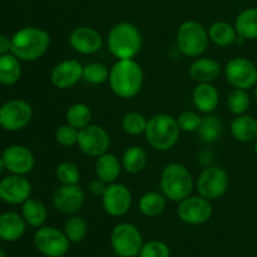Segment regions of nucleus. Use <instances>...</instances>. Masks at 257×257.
I'll return each mask as SVG.
<instances>
[{
  "label": "nucleus",
  "mask_w": 257,
  "mask_h": 257,
  "mask_svg": "<svg viewBox=\"0 0 257 257\" xmlns=\"http://www.w3.org/2000/svg\"><path fill=\"white\" fill-rule=\"evenodd\" d=\"M228 175L222 167L218 166H207L198 175L196 181V190L198 195L207 198L208 201H216L227 192Z\"/></svg>",
  "instance_id": "nucleus-8"
},
{
  "label": "nucleus",
  "mask_w": 257,
  "mask_h": 257,
  "mask_svg": "<svg viewBox=\"0 0 257 257\" xmlns=\"http://www.w3.org/2000/svg\"><path fill=\"white\" fill-rule=\"evenodd\" d=\"M55 176L62 185H78L80 181L79 168L72 162L59 163L55 170Z\"/></svg>",
  "instance_id": "nucleus-37"
},
{
  "label": "nucleus",
  "mask_w": 257,
  "mask_h": 257,
  "mask_svg": "<svg viewBox=\"0 0 257 257\" xmlns=\"http://www.w3.org/2000/svg\"><path fill=\"white\" fill-rule=\"evenodd\" d=\"M255 152H256V155H257V138L255 140Z\"/></svg>",
  "instance_id": "nucleus-46"
},
{
  "label": "nucleus",
  "mask_w": 257,
  "mask_h": 257,
  "mask_svg": "<svg viewBox=\"0 0 257 257\" xmlns=\"http://www.w3.org/2000/svg\"><path fill=\"white\" fill-rule=\"evenodd\" d=\"M0 257H7V252L3 248H0Z\"/></svg>",
  "instance_id": "nucleus-44"
},
{
  "label": "nucleus",
  "mask_w": 257,
  "mask_h": 257,
  "mask_svg": "<svg viewBox=\"0 0 257 257\" xmlns=\"http://www.w3.org/2000/svg\"><path fill=\"white\" fill-rule=\"evenodd\" d=\"M64 233L70 243H79L88 233V222L80 216L72 215L64 223Z\"/></svg>",
  "instance_id": "nucleus-33"
},
{
  "label": "nucleus",
  "mask_w": 257,
  "mask_h": 257,
  "mask_svg": "<svg viewBox=\"0 0 257 257\" xmlns=\"http://www.w3.org/2000/svg\"><path fill=\"white\" fill-rule=\"evenodd\" d=\"M208 42V32L196 20L183 22L176 33V44L178 50L188 58L201 57L207 49Z\"/></svg>",
  "instance_id": "nucleus-6"
},
{
  "label": "nucleus",
  "mask_w": 257,
  "mask_h": 257,
  "mask_svg": "<svg viewBox=\"0 0 257 257\" xmlns=\"http://www.w3.org/2000/svg\"><path fill=\"white\" fill-rule=\"evenodd\" d=\"M145 73L135 59H118L109 69V88L115 97L132 99L141 92Z\"/></svg>",
  "instance_id": "nucleus-1"
},
{
  "label": "nucleus",
  "mask_w": 257,
  "mask_h": 257,
  "mask_svg": "<svg viewBox=\"0 0 257 257\" xmlns=\"http://www.w3.org/2000/svg\"><path fill=\"white\" fill-rule=\"evenodd\" d=\"M50 45V35L38 27H24L12 37V52L20 60L34 62L47 53Z\"/></svg>",
  "instance_id": "nucleus-2"
},
{
  "label": "nucleus",
  "mask_w": 257,
  "mask_h": 257,
  "mask_svg": "<svg viewBox=\"0 0 257 257\" xmlns=\"http://www.w3.org/2000/svg\"><path fill=\"white\" fill-rule=\"evenodd\" d=\"M230 131L232 137L238 142H252L257 138V120L247 114L236 115L231 122Z\"/></svg>",
  "instance_id": "nucleus-24"
},
{
  "label": "nucleus",
  "mask_w": 257,
  "mask_h": 257,
  "mask_svg": "<svg viewBox=\"0 0 257 257\" xmlns=\"http://www.w3.org/2000/svg\"><path fill=\"white\" fill-rule=\"evenodd\" d=\"M255 99H256V103H257V84L255 87Z\"/></svg>",
  "instance_id": "nucleus-45"
},
{
  "label": "nucleus",
  "mask_w": 257,
  "mask_h": 257,
  "mask_svg": "<svg viewBox=\"0 0 257 257\" xmlns=\"http://www.w3.org/2000/svg\"><path fill=\"white\" fill-rule=\"evenodd\" d=\"M84 191L78 185H62L53 193L52 202L62 215H75L84 205Z\"/></svg>",
  "instance_id": "nucleus-16"
},
{
  "label": "nucleus",
  "mask_w": 257,
  "mask_h": 257,
  "mask_svg": "<svg viewBox=\"0 0 257 257\" xmlns=\"http://www.w3.org/2000/svg\"><path fill=\"white\" fill-rule=\"evenodd\" d=\"M223 73L233 88L248 90L257 84V67L247 58H232L226 63Z\"/></svg>",
  "instance_id": "nucleus-11"
},
{
  "label": "nucleus",
  "mask_w": 257,
  "mask_h": 257,
  "mask_svg": "<svg viewBox=\"0 0 257 257\" xmlns=\"http://www.w3.org/2000/svg\"><path fill=\"white\" fill-rule=\"evenodd\" d=\"M77 145L85 156L98 158L108 152V148L110 146V137L102 125L90 123L87 127L79 130Z\"/></svg>",
  "instance_id": "nucleus-12"
},
{
  "label": "nucleus",
  "mask_w": 257,
  "mask_h": 257,
  "mask_svg": "<svg viewBox=\"0 0 257 257\" xmlns=\"http://www.w3.org/2000/svg\"><path fill=\"white\" fill-rule=\"evenodd\" d=\"M132 201L133 198L130 188L117 182L109 183L104 195L102 196L103 210L112 217H122L127 215L132 206Z\"/></svg>",
  "instance_id": "nucleus-14"
},
{
  "label": "nucleus",
  "mask_w": 257,
  "mask_h": 257,
  "mask_svg": "<svg viewBox=\"0 0 257 257\" xmlns=\"http://www.w3.org/2000/svg\"><path fill=\"white\" fill-rule=\"evenodd\" d=\"M213 208L211 201L202 196H188L178 202L177 216L187 225H202L212 217Z\"/></svg>",
  "instance_id": "nucleus-13"
},
{
  "label": "nucleus",
  "mask_w": 257,
  "mask_h": 257,
  "mask_svg": "<svg viewBox=\"0 0 257 257\" xmlns=\"http://www.w3.org/2000/svg\"><path fill=\"white\" fill-rule=\"evenodd\" d=\"M5 167L13 175L25 176L33 171L35 166V158L32 151L22 145L9 146L3 152Z\"/></svg>",
  "instance_id": "nucleus-17"
},
{
  "label": "nucleus",
  "mask_w": 257,
  "mask_h": 257,
  "mask_svg": "<svg viewBox=\"0 0 257 257\" xmlns=\"http://www.w3.org/2000/svg\"><path fill=\"white\" fill-rule=\"evenodd\" d=\"M32 196V183L25 176L9 175L0 180V200L8 205H23Z\"/></svg>",
  "instance_id": "nucleus-15"
},
{
  "label": "nucleus",
  "mask_w": 257,
  "mask_h": 257,
  "mask_svg": "<svg viewBox=\"0 0 257 257\" xmlns=\"http://www.w3.org/2000/svg\"><path fill=\"white\" fill-rule=\"evenodd\" d=\"M107 45L110 54L117 60L135 59L142 48V34L132 23H117L108 33Z\"/></svg>",
  "instance_id": "nucleus-3"
},
{
  "label": "nucleus",
  "mask_w": 257,
  "mask_h": 257,
  "mask_svg": "<svg viewBox=\"0 0 257 257\" xmlns=\"http://www.w3.org/2000/svg\"><path fill=\"white\" fill-rule=\"evenodd\" d=\"M140 257H170L171 251L167 243L162 242L158 240L148 241V242L143 243L142 248H141Z\"/></svg>",
  "instance_id": "nucleus-40"
},
{
  "label": "nucleus",
  "mask_w": 257,
  "mask_h": 257,
  "mask_svg": "<svg viewBox=\"0 0 257 257\" xmlns=\"http://www.w3.org/2000/svg\"><path fill=\"white\" fill-rule=\"evenodd\" d=\"M251 105L250 95L247 90L235 88L227 97V108L232 114H245Z\"/></svg>",
  "instance_id": "nucleus-36"
},
{
  "label": "nucleus",
  "mask_w": 257,
  "mask_h": 257,
  "mask_svg": "<svg viewBox=\"0 0 257 257\" xmlns=\"http://www.w3.org/2000/svg\"><path fill=\"white\" fill-rule=\"evenodd\" d=\"M109 69L100 62H93L83 67V80L93 85H99L108 82Z\"/></svg>",
  "instance_id": "nucleus-34"
},
{
  "label": "nucleus",
  "mask_w": 257,
  "mask_h": 257,
  "mask_svg": "<svg viewBox=\"0 0 257 257\" xmlns=\"http://www.w3.org/2000/svg\"><path fill=\"white\" fill-rule=\"evenodd\" d=\"M78 133H79V130L65 123L57 128L54 138L58 145L63 147H73L78 143Z\"/></svg>",
  "instance_id": "nucleus-38"
},
{
  "label": "nucleus",
  "mask_w": 257,
  "mask_h": 257,
  "mask_svg": "<svg viewBox=\"0 0 257 257\" xmlns=\"http://www.w3.org/2000/svg\"><path fill=\"white\" fill-rule=\"evenodd\" d=\"M147 123L148 119L143 114L138 112H130L123 115L120 125H122V130L127 135L141 136L145 135Z\"/></svg>",
  "instance_id": "nucleus-35"
},
{
  "label": "nucleus",
  "mask_w": 257,
  "mask_h": 257,
  "mask_svg": "<svg viewBox=\"0 0 257 257\" xmlns=\"http://www.w3.org/2000/svg\"><path fill=\"white\" fill-rule=\"evenodd\" d=\"M235 29L243 40L257 39V8H247L236 17Z\"/></svg>",
  "instance_id": "nucleus-25"
},
{
  "label": "nucleus",
  "mask_w": 257,
  "mask_h": 257,
  "mask_svg": "<svg viewBox=\"0 0 257 257\" xmlns=\"http://www.w3.org/2000/svg\"><path fill=\"white\" fill-rule=\"evenodd\" d=\"M5 170H7V167H5L4 160H3V156H0V175H2Z\"/></svg>",
  "instance_id": "nucleus-43"
},
{
  "label": "nucleus",
  "mask_w": 257,
  "mask_h": 257,
  "mask_svg": "<svg viewBox=\"0 0 257 257\" xmlns=\"http://www.w3.org/2000/svg\"><path fill=\"white\" fill-rule=\"evenodd\" d=\"M110 246L118 257H136L143 246L142 233L132 223H118L110 233Z\"/></svg>",
  "instance_id": "nucleus-7"
},
{
  "label": "nucleus",
  "mask_w": 257,
  "mask_h": 257,
  "mask_svg": "<svg viewBox=\"0 0 257 257\" xmlns=\"http://www.w3.org/2000/svg\"><path fill=\"white\" fill-rule=\"evenodd\" d=\"M201 141L206 143H213L221 138L223 133V123L220 117L213 115L212 113L202 117L200 128L197 131Z\"/></svg>",
  "instance_id": "nucleus-31"
},
{
  "label": "nucleus",
  "mask_w": 257,
  "mask_h": 257,
  "mask_svg": "<svg viewBox=\"0 0 257 257\" xmlns=\"http://www.w3.org/2000/svg\"><path fill=\"white\" fill-rule=\"evenodd\" d=\"M120 171H122V162H119V158L113 153L105 152L104 155L99 156L95 160V177L100 178L108 185L117 181L120 175Z\"/></svg>",
  "instance_id": "nucleus-23"
},
{
  "label": "nucleus",
  "mask_w": 257,
  "mask_h": 257,
  "mask_svg": "<svg viewBox=\"0 0 257 257\" xmlns=\"http://www.w3.org/2000/svg\"><path fill=\"white\" fill-rule=\"evenodd\" d=\"M22 77V64L13 53L0 55V84L13 85Z\"/></svg>",
  "instance_id": "nucleus-27"
},
{
  "label": "nucleus",
  "mask_w": 257,
  "mask_h": 257,
  "mask_svg": "<svg viewBox=\"0 0 257 257\" xmlns=\"http://www.w3.org/2000/svg\"><path fill=\"white\" fill-rule=\"evenodd\" d=\"M107 186L108 183H105L104 181H102L100 178L95 177L94 180L90 181L89 185H88V188H89L92 195L97 196V197H102V196L104 195L105 190H107Z\"/></svg>",
  "instance_id": "nucleus-41"
},
{
  "label": "nucleus",
  "mask_w": 257,
  "mask_h": 257,
  "mask_svg": "<svg viewBox=\"0 0 257 257\" xmlns=\"http://www.w3.org/2000/svg\"><path fill=\"white\" fill-rule=\"evenodd\" d=\"M201 122H202V117L195 110H183L177 117L180 130L183 132H197Z\"/></svg>",
  "instance_id": "nucleus-39"
},
{
  "label": "nucleus",
  "mask_w": 257,
  "mask_h": 257,
  "mask_svg": "<svg viewBox=\"0 0 257 257\" xmlns=\"http://www.w3.org/2000/svg\"><path fill=\"white\" fill-rule=\"evenodd\" d=\"M180 132L177 118L166 113H160L148 119L145 137L150 147L160 152H165L177 145Z\"/></svg>",
  "instance_id": "nucleus-4"
},
{
  "label": "nucleus",
  "mask_w": 257,
  "mask_h": 257,
  "mask_svg": "<svg viewBox=\"0 0 257 257\" xmlns=\"http://www.w3.org/2000/svg\"><path fill=\"white\" fill-rule=\"evenodd\" d=\"M147 152L141 146H131L122 156V168L127 173L137 175L147 167Z\"/></svg>",
  "instance_id": "nucleus-28"
},
{
  "label": "nucleus",
  "mask_w": 257,
  "mask_h": 257,
  "mask_svg": "<svg viewBox=\"0 0 257 257\" xmlns=\"http://www.w3.org/2000/svg\"><path fill=\"white\" fill-rule=\"evenodd\" d=\"M35 248L47 257H63L69 251L70 241L64 231L52 226H42L38 228L33 238Z\"/></svg>",
  "instance_id": "nucleus-9"
},
{
  "label": "nucleus",
  "mask_w": 257,
  "mask_h": 257,
  "mask_svg": "<svg viewBox=\"0 0 257 257\" xmlns=\"http://www.w3.org/2000/svg\"><path fill=\"white\" fill-rule=\"evenodd\" d=\"M22 216L27 225L39 228L48 218L47 206L37 198H28L22 205Z\"/></svg>",
  "instance_id": "nucleus-26"
},
{
  "label": "nucleus",
  "mask_w": 257,
  "mask_h": 257,
  "mask_svg": "<svg viewBox=\"0 0 257 257\" xmlns=\"http://www.w3.org/2000/svg\"><path fill=\"white\" fill-rule=\"evenodd\" d=\"M32 119L33 108L24 99L8 100L0 107V125L8 132L24 130Z\"/></svg>",
  "instance_id": "nucleus-10"
},
{
  "label": "nucleus",
  "mask_w": 257,
  "mask_h": 257,
  "mask_svg": "<svg viewBox=\"0 0 257 257\" xmlns=\"http://www.w3.org/2000/svg\"><path fill=\"white\" fill-rule=\"evenodd\" d=\"M166 205H167V198L163 193L150 191L140 198L138 208L146 217H157L165 211Z\"/></svg>",
  "instance_id": "nucleus-30"
},
{
  "label": "nucleus",
  "mask_w": 257,
  "mask_h": 257,
  "mask_svg": "<svg viewBox=\"0 0 257 257\" xmlns=\"http://www.w3.org/2000/svg\"><path fill=\"white\" fill-rule=\"evenodd\" d=\"M193 105L205 114L213 113L220 103V93L212 83H197L192 93Z\"/></svg>",
  "instance_id": "nucleus-20"
},
{
  "label": "nucleus",
  "mask_w": 257,
  "mask_h": 257,
  "mask_svg": "<svg viewBox=\"0 0 257 257\" xmlns=\"http://www.w3.org/2000/svg\"><path fill=\"white\" fill-rule=\"evenodd\" d=\"M190 77L197 83H212L221 74V64L212 58H197L190 65Z\"/></svg>",
  "instance_id": "nucleus-22"
},
{
  "label": "nucleus",
  "mask_w": 257,
  "mask_h": 257,
  "mask_svg": "<svg viewBox=\"0 0 257 257\" xmlns=\"http://www.w3.org/2000/svg\"><path fill=\"white\" fill-rule=\"evenodd\" d=\"M83 67L84 65L79 60H63L53 68L50 73V82L57 89H69L83 79Z\"/></svg>",
  "instance_id": "nucleus-18"
},
{
  "label": "nucleus",
  "mask_w": 257,
  "mask_h": 257,
  "mask_svg": "<svg viewBox=\"0 0 257 257\" xmlns=\"http://www.w3.org/2000/svg\"><path fill=\"white\" fill-rule=\"evenodd\" d=\"M10 52H12V38L0 34V55L7 54V53Z\"/></svg>",
  "instance_id": "nucleus-42"
},
{
  "label": "nucleus",
  "mask_w": 257,
  "mask_h": 257,
  "mask_svg": "<svg viewBox=\"0 0 257 257\" xmlns=\"http://www.w3.org/2000/svg\"><path fill=\"white\" fill-rule=\"evenodd\" d=\"M65 120L68 124L73 125L77 130L87 127L92 120V109L85 103H74L68 108L65 113Z\"/></svg>",
  "instance_id": "nucleus-32"
},
{
  "label": "nucleus",
  "mask_w": 257,
  "mask_h": 257,
  "mask_svg": "<svg viewBox=\"0 0 257 257\" xmlns=\"http://www.w3.org/2000/svg\"><path fill=\"white\" fill-rule=\"evenodd\" d=\"M27 222L22 215L17 212H4L0 215V240L14 242L24 236Z\"/></svg>",
  "instance_id": "nucleus-21"
},
{
  "label": "nucleus",
  "mask_w": 257,
  "mask_h": 257,
  "mask_svg": "<svg viewBox=\"0 0 257 257\" xmlns=\"http://www.w3.org/2000/svg\"><path fill=\"white\" fill-rule=\"evenodd\" d=\"M237 33L233 25L230 23L218 20L215 22L208 29V38L215 45L221 48H226L232 45L237 40Z\"/></svg>",
  "instance_id": "nucleus-29"
},
{
  "label": "nucleus",
  "mask_w": 257,
  "mask_h": 257,
  "mask_svg": "<svg viewBox=\"0 0 257 257\" xmlns=\"http://www.w3.org/2000/svg\"><path fill=\"white\" fill-rule=\"evenodd\" d=\"M161 191L167 200L181 202L193 191V177L190 170L181 163L172 162L165 166L161 173Z\"/></svg>",
  "instance_id": "nucleus-5"
},
{
  "label": "nucleus",
  "mask_w": 257,
  "mask_h": 257,
  "mask_svg": "<svg viewBox=\"0 0 257 257\" xmlns=\"http://www.w3.org/2000/svg\"><path fill=\"white\" fill-rule=\"evenodd\" d=\"M256 67H257V58H256Z\"/></svg>",
  "instance_id": "nucleus-47"
},
{
  "label": "nucleus",
  "mask_w": 257,
  "mask_h": 257,
  "mask_svg": "<svg viewBox=\"0 0 257 257\" xmlns=\"http://www.w3.org/2000/svg\"><path fill=\"white\" fill-rule=\"evenodd\" d=\"M0 130H2V125H0Z\"/></svg>",
  "instance_id": "nucleus-48"
},
{
  "label": "nucleus",
  "mask_w": 257,
  "mask_h": 257,
  "mask_svg": "<svg viewBox=\"0 0 257 257\" xmlns=\"http://www.w3.org/2000/svg\"><path fill=\"white\" fill-rule=\"evenodd\" d=\"M69 44L79 54L90 55L102 49L103 38L94 28L78 27L70 33Z\"/></svg>",
  "instance_id": "nucleus-19"
}]
</instances>
